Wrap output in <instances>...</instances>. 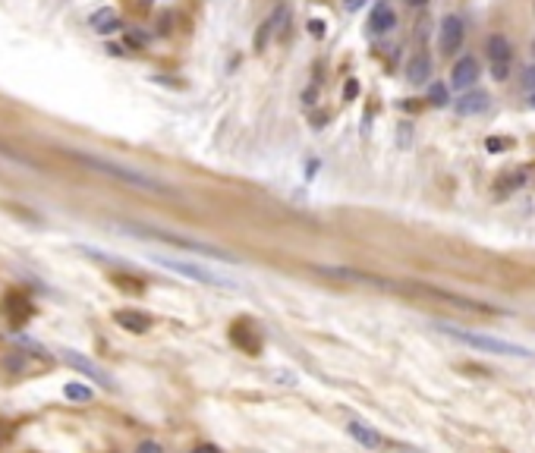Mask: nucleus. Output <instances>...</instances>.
Here are the masks:
<instances>
[{
  "label": "nucleus",
  "instance_id": "f257e3e1",
  "mask_svg": "<svg viewBox=\"0 0 535 453\" xmlns=\"http://www.w3.org/2000/svg\"><path fill=\"white\" fill-rule=\"evenodd\" d=\"M69 158L79 161L82 167L89 170L101 173L107 179H117L123 186H132V189H142V193H151V195H173V186L164 183V179L151 177V173L139 170V167H130L117 158H107V154H95V151H69Z\"/></svg>",
  "mask_w": 535,
  "mask_h": 453
},
{
  "label": "nucleus",
  "instance_id": "f03ea898",
  "mask_svg": "<svg viewBox=\"0 0 535 453\" xmlns=\"http://www.w3.org/2000/svg\"><path fill=\"white\" fill-rule=\"evenodd\" d=\"M438 330L453 340H460V344L473 346V350H482V353H494V356H514V359H532V350L520 344H510V340H501V337H488V334H475V330H460L453 328L447 321H438Z\"/></svg>",
  "mask_w": 535,
  "mask_h": 453
},
{
  "label": "nucleus",
  "instance_id": "7ed1b4c3",
  "mask_svg": "<svg viewBox=\"0 0 535 453\" xmlns=\"http://www.w3.org/2000/svg\"><path fill=\"white\" fill-rule=\"evenodd\" d=\"M123 233H132L139 240H155V242H167V246H177L183 252H195V255H208V258H220V261H236L234 255H227L224 249L218 246H208L202 240H193V236H183V233H170V230H151V226H123Z\"/></svg>",
  "mask_w": 535,
  "mask_h": 453
},
{
  "label": "nucleus",
  "instance_id": "20e7f679",
  "mask_svg": "<svg viewBox=\"0 0 535 453\" xmlns=\"http://www.w3.org/2000/svg\"><path fill=\"white\" fill-rule=\"evenodd\" d=\"M151 261L158 265V268H167L179 277H189L195 283H208V287H218V290H236L240 283L230 281V277H220L214 271H208L205 265H195V261H186V258H170V255H151Z\"/></svg>",
  "mask_w": 535,
  "mask_h": 453
},
{
  "label": "nucleus",
  "instance_id": "39448f33",
  "mask_svg": "<svg viewBox=\"0 0 535 453\" xmlns=\"http://www.w3.org/2000/svg\"><path fill=\"white\" fill-rule=\"evenodd\" d=\"M485 60H488V73H491L494 82H507L510 73H514V44L507 42V35H501V32L488 35Z\"/></svg>",
  "mask_w": 535,
  "mask_h": 453
},
{
  "label": "nucleus",
  "instance_id": "423d86ee",
  "mask_svg": "<svg viewBox=\"0 0 535 453\" xmlns=\"http://www.w3.org/2000/svg\"><path fill=\"white\" fill-rule=\"evenodd\" d=\"M463 44H466V22L457 13H447L438 26V48L453 57L457 51H463Z\"/></svg>",
  "mask_w": 535,
  "mask_h": 453
},
{
  "label": "nucleus",
  "instance_id": "0eeeda50",
  "mask_svg": "<svg viewBox=\"0 0 535 453\" xmlns=\"http://www.w3.org/2000/svg\"><path fill=\"white\" fill-rule=\"evenodd\" d=\"M227 337H230V344H234L240 353H246V356H258L261 353V334H258V328H255V321H249V318H236V321L230 324V330H227Z\"/></svg>",
  "mask_w": 535,
  "mask_h": 453
},
{
  "label": "nucleus",
  "instance_id": "6e6552de",
  "mask_svg": "<svg viewBox=\"0 0 535 453\" xmlns=\"http://www.w3.org/2000/svg\"><path fill=\"white\" fill-rule=\"evenodd\" d=\"M60 359H63L67 365H73L76 371H82V375H89L98 387H104V391H114V378H110L107 371H104L98 362H91L89 356H82V353H76V350H63V353H60Z\"/></svg>",
  "mask_w": 535,
  "mask_h": 453
},
{
  "label": "nucleus",
  "instance_id": "1a4fd4ad",
  "mask_svg": "<svg viewBox=\"0 0 535 453\" xmlns=\"http://www.w3.org/2000/svg\"><path fill=\"white\" fill-rule=\"evenodd\" d=\"M482 76V69H479V60H475L473 54H460L457 60H453V66H450V89H457V91H469L475 85V79Z\"/></svg>",
  "mask_w": 535,
  "mask_h": 453
},
{
  "label": "nucleus",
  "instance_id": "9d476101",
  "mask_svg": "<svg viewBox=\"0 0 535 453\" xmlns=\"http://www.w3.org/2000/svg\"><path fill=\"white\" fill-rule=\"evenodd\" d=\"M290 16V10L287 7H274L271 13L261 19V26L255 28V35H252V48H255V54H261V51L271 44V38H274V32H277V22H283Z\"/></svg>",
  "mask_w": 535,
  "mask_h": 453
},
{
  "label": "nucleus",
  "instance_id": "9b49d317",
  "mask_svg": "<svg viewBox=\"0 0 535 453\" xmlns=\"http://www.w3.org/2000/svg\"><path fill=\"white\" fill-rule=\"evenodd\" d=\"M394 26H397V10L387 0H378L369 13V35H387L394 32Z\"/></svg>",
  "mask_w": 535,
  "mask_h": 453
},
{
  "label": "nucleus",
  "instance_id": "f8f14e48",
  "mask_svg": "<svg viewBox=\"0 0 535 453\" xmlns=\"http://www.w3.org/2000/svg\"><path fill=\"white\" fill-rule=\"evenodd\" d=\"M403 73H406V82L410 85H426L428 79H432V57H428L426 51H416V54L406 60Z\"/></svg>",
  "mask_w": 535,
  "mask_h": 453
},
{
  "label": "nucleus",
  "instance_id": "ddd939ff",
  "mask_svg": "<svg viewBox=\"0 0 535 453\" xmlns=\"http://www.w3.org/2000/svg\"><path fill=\"white\" fill-rule=\"evenodd\" d=\"M488 101L491 98L485 91H463L457 101H453V110H457V117H479L488 110Z\"/></svg>",
  "mask_w": 535,
  "mask_h": 453
},
{
  "label": "nucleus",
  "instance_id": "4468645a",
  "mask_svg": "<svg viewBox=\"0 0 535 453\" xmlns=\"http://www.w3.org/2000/svg\"><path fill=\"white\" fill-rule=\"evenodd\" d=\"M114 321H117L123 330H130V334H145V330L151 328V315H145V312H139V309L114 312Z\"/></svg>",
  "mask_w": 535,
  "mask_h": 453
},
{
  "label": "nucleus",
  "instance_id": "2eb2a0df",
  "mask_svg": "<svg viewBox=\"0 0 535 453\" xmlns=\"http://www.w3.org/2000/svg\"><path fill=\"white\" fill-rule=\"evenodd\" d=\"M89 26H91V32L95 35H114V32H120V16H117V10H110V7H104V10H95V13L89 16Z\"/></svg>",
  "mask_w": 535,
  "mask_h": 453
},
{
  "label": "nucleus",
  "instance_id": "dca6fc26",
  "mask_svg": "<svg viewBox=\"0 0 535 453\" xmlns=\"http://www.w3.org/2000/svg\"><path fill=\"white\" fill-rule=\"evenodd\" d=\"M347 432H350V438H353V441H359V444L369 447V450H378V447H381V434H378L371 425L359 422V419H353L350 425H347Z\"/></svg>",
  "mask_w": 535,
  "mask_h": 453
},
{
  "label": "nucleus",
  "instance_id": "f3484780",
  "mask_svg": "<svg viewBox=\"0 0 535 453\" xmlns=\"http://www.w3.org/2000/svg\"><path fill=\"white\" fill-rule=\"evenodd\" d=\"M453 98H450V85L447 82H432L428 85V104L432 107H447Z\"/></svg>",
  "mask_w": 535,
  "mask_h": 453
},
{
  "label": "nucleus",
  "instance_id": "a211bd4d",
  "mask_svg": "<svg viewBox=\"0 0 535 453\" xmlns=\"http://www.w3.org/2000/svg\"><path fill=\"white\" fill-rule=\"evenodd\" d=\"M63 393H67V400H76V403L91 400V387H82V384H67L63 387Z\"/></svg>",
  "mask_w": 535,
  "mask_h": 453
},
{
  "label": "nucleus",
  "instance_id": "6ab92c4d",
  "mask_svg": "<svg viewBox=\"0 0 535 453\" xmlns=\"http://www.w3.org/2000/svg\"><path fill=\"white\" fill-rule=\"evenodd\" d=\"M485 148L491 151V154H501V151L510 148V139H504V136H488V139H485Z\"/></svg>",
  "mask_w": 535,
  "mask_h": 453
},
{
  "label": "nucleus",
  "instance_id": "aec40b11",
  "mask_svg": "<svg viewBox=\"0 0 535 453\" xmlns=\"http://www.w3.org/2000/svg\"><path fill=\"white\" fill-rule=\"evenodd\" d=\"M136 453H164V447H161L158 441H142V444L136 447Z\"/></svg>",
  "mask_w": 535,
  "mask_h": 453
},
{
  "label": "nucleus",
  "instance_id": "412c9836",
  "mask_svg": "<svg viewBox=\"0 0 535 453\" xmlns=\"http://www.w3.org/2000/svg\"><path fill=\"white\" fill-rule=\"evenodd\" d=\"M356 95H359V82L356 79H347V85H343V101H353Z\"/></svg>",
  "mask_w": 535,
  "mask_h": 453
},
{
  "label": "nucleus",
  "instance_id": "4be33fe9",
  "mask_svg": "<svg viewBox=\"0 0 535 453\" xmlns=\"http://www.w3.org/2000/svg\"><path fill=\"white\" fill-rule=\"evenodd\" d=\"M523 85L535 91V63H532V66H526V69H523Z\"/></svg>",
  "mask_w": 535,
  "mask_h": 453
},
{
  "label": "nucleus",
  "instance_id": "5701e85b",
  "mask_svg": "<svg viewBox=\"0 0 535 453\" xmlns=\"http://www.w3.org/2000/svg\"><path fill=\"white\" fill-rule=\"evenodd\" d=\"M315 95H318L315 85H309V89L302 91V107H312V104H315Z\"/></svg>",
  "mask_w": 535,
  "mask_h": 453
},
{
  "label": "nucleus",
  "instance_id": "b1692460",
  "mask_svg": "<svg viewBox=\"0 0 535 453\" xmlns=\"http://www.w3.org/2000/svg\"><path fill=\"white\" fill-rule=\"evenodd\" d=\"M309 32L315 35V38H322V35H324V22L322 19H309Z\"/></svg>",
  "mask_w": 535,
  "mask_h": 453
},
{
  "label": "nucleus",
  "instance_id": "393cba45",
  "mask_svg": "<svg viewBox=\"0 0 535 453\" xmlns=\"http://www.w3.org/2000/svg\"><path fill=\"white\" fill-rule=\"evenodd\" d=\"M365 3H369V0H343V7L350 10V13H356V10H362Z\"/></svg>",
  "mask_w": 535,
  "mask_h": 453
},
{
  "label": "nucleus",
  "instance_id": "a878e982",
  "mask_svg": "<svg viewBox=\"0 0 535 453\" xmlns=\"http://www.w3.org/2000/svg\"><path fill=\"white\" fill-rule=\"evenodd\" d=\"M193 453H220V447H214V444H202V447H195Z\"/></svg>",
  "mask_w": 535,
  "mask_h": 453
},
{
  "label": "nucleus",
  "instance_id": "bb28decb",
  "mask_svg": "<svg viewBox=\"0 0 535 453\" xmlns=\"http://www.w3.org/2000/svg\"><path fill=\"white\" fill-rule=\"evenodd\" d=\"M406 3H410V7H416V10H422L428 3V0H406Z\"/></svg>",
  "mask_w": 535,
  "mask_h": 453
},
{
  "label": "nucleus",
  "instance_id": "cd10ccee",
  "mask_svg": "<svg viewBox=\"0 0 535 453\" xmlns=\"http://www.w3.org/2000/svg\"><path fill=\"white\" fill-rule=\"evenodd\" d=\"M526 104H529V107H532V110H535V91H529V98H526Z\"/></svg>",
  "mask_w": 535,
  "mask_h": 453
},
{
  "label": "nucleus",
  "instance_id": "c85d7f7f",
  "mask_svg": "<svg viewBox=\"0 0 535 453\" xmlns=\"http://www.w3.org/2000/svg\"><path fill=\"white\" fill-rule=\"evenodd\" d=\"M532 13H535V3H532Z\"/></svg>",
  "mask_w": 535,
  "mask_h": 453
},
{
  "label": "nucleus",
  "instance_id": "c756f323",
  "mask_svg": "<svg viewBox=\"0 0 535 453\" xmlns=\"http://www.w3.org/2000/svg\"><path fill=\"white\" fill-rule=\"evenodd\" d=\"M406 453H412V450H406Z\"/></svg>",
  "mask_w": 535,
  "mask_h": 453
}]
</instances>
